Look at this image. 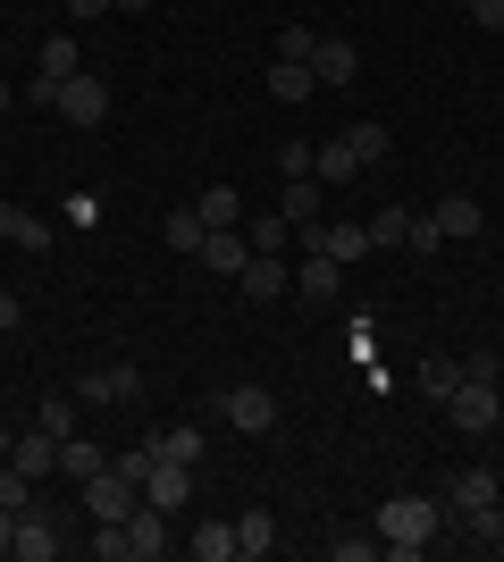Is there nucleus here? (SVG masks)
Returning a JSON list of instances; mask_svg holds the SVG:
<instances>
[{
    "label": "nucleus",
    "mask_w": 504,
    "mask_h": 562,
    "mask_svg": "<svg viewBox=\"0 0 504 562\" xmlns=\"http://www.w3.org/2000/svg\"><path fill=\"white\" fill-rule=\"evenodd\" d=\"M211 412L236 428V437H269V428H278V395H269V386H227V395H211Z\"/></svg>",
    "instance_id": "obj_2"
},
{
    "label": "nucleus",
    "mask_w": 504,
    "mask_h": 562,
    "mask_svg": "<svg viewBox=\"0 0 504 562\" xmlns=\"http://www.w3.org/2000/svg\"><path fill=\"white\" fill-rule=\"evenodd\" d=\"M9 218H18V202H9V193H0V244H9Z\"/></svg>",
    "instance_id": "obj_40"
},
{
    "label": "nucleus",
    "mask_w": 504,
    "mask_h": 562,
    "mask_svg": "<svg viewBox=\"0 0 504 562\" xmlns=\"http://www.w3.org/2000/svg\"><path fill=\"white\" fill-rule=\"evenodd\" d=\"M446 412H455L462 437H488V428L504 420V395H496V378H462L455 395H446Z\"/></svg>",
    "instance_id": "obj_3"
},
{
    "label": "nucleus",
    "mask_w": 504,
    "mask_h": 562,
    "mask_svg": "<svg viewBox=\"0 0 504 562\" xmlns=\"http://www.w3.org/2000/svg\"><path fill=\"white\" fill-rule=\"evenodd\" d=\"M51 110L68 117V126H101V117H110V85H101V76H59V93H51Z\"/></svg>",
    "instance_id": "obj_5"
},
{
    "label": "nucleus",
    "mask_w": 504,
    "mask_h": 562,
    "mask_svg": "<svg viewBox=\"0 0 504 562\" xmlns=\"http://www.w3.org/2000/svg\"><path fill=\"white\" fill-rule=\"evenodd\" d=\"M429 227L446 235V244H471V235L488 227V211H480V202H471V193H446V202H437V211H429Z\"/></svg>",
    "instance_id": "obj_9"
},
{
    "label": "nucleus",
    "mask_w": 504,
    "mask_h": 562,
    "mask_svg": "<svg viewBox=\"0 0 504 562\" xmlns=\"http://www.w3.org/2000/svg\"><path fill=\"white\" fill-rule=\"evenodd\" d=\"M9 244H18V252H43V244H51V227H43L34 211H18V218H9Z\"/></svg>",
    "instance_id": "obj_32"
},
{
    "label": "nucleus",
    "mask_w": 504,
    "mask_h": 562,
    "mask_svg": "<svg viewBox=\"0 0 504 562\" xmlns=\"http://www.w3.org/2000/svg\"><path fill=\"white\" fill-rule=\"evenodd\" d=\"M437 529H446V504H437V495H387V513H379L387 554H429Z\"/></svg>",
    "instance_id": "obj_1"
},
{
    "label": "nucleus",
    "mask_w": 504,
    "mask_h": 562,
    "mask_svg": "<svg viewBox=\"0 0 504 562\" xmlns=\"http://www.w3.org/2000/svg\"><path fill=\"white\" fill-rule=\"evenodd\" d=\"M312 50H320L312 25H287V34H278V59H303V68H312Z\"/></svg>",
    "instance_id": "obj_33"
},
{
    "label": "nucleus",
    "mask_w": 504,
    "mask_h": 562,
    "mask_svg": "<svg viewBox=\"0 0 504 562\" xmlns=\"http://www.w3.org/2000/svg\"><path fill=\"white\" fill-rule=\"evenodd\" d=\"M76 403H144V370H135V361H110V370H93L76 386Z\"/></svg>",
    "instance_id": "obj_7"
},
{
    "label": "nucleus",
    "mask_w": 504,
    "mask_h": 562,
    "mask_svg": "<svg viewBox=\"0 0 504 562\" xmlns=\"http://www.w3.org/2000/svg\"><path fill=\"white\" fill-rule=\"evenodd\" d=\"M119 0H68V18H110Z\"/></svg>",
    "instance_id": "obj_37"
},
{
    "label": "nucleus",
    "mask_w": 504,
    "mask_h": 562,
    "mask_svg": "<svg viewBox=\"0 0 504 562\" xmlns=\"http://www.w3.org/2000/svg\"><path fill=\"white\" fill-rule=\"evenodd\" d=\"M85 68V50H76V34H51L43 43V68H34V101L51 110V93H59V76H76Z\"/></svg>",
    "instance_id": "obj_8"
},
{
    "label": "nucleus",
    "mask_w": 504,
    "mask_h": 562,
    "mask_svg": "<svg viewBox=\"0 0 504 562\" xmlns=\"http://www.w3.org/2000/svg\"><path fill=\"white\" fill-rule=\"evenodd\" d=\"M186 479H193V470H177V462H152V479H144V504H160V513L177 520V513H186Z\"/></svg>",
    "instance_id": "obj_17"
},
{
    "label": "nucleus",
    "mask_w": 504,
    "mask_h": 562,
    "mask_svg": "<svg viewBox=\"0 0 504 562\" xmlns=\"http://www.w3.org/2000/svg\"><path fill=\"white\" fill-rule=\"evenodd\" d=\"M312 76H320V85H354V76H361V50L345 43V34H320V50H312Z\"/></svg>",
    "instance_id": "obj_14"
},
{
    "label": "nucleus",
    "mask_w": 504,
    "mask_h": 562,
    "mask_svg": "<svg viewBox=\"0 0 504 562\" xmlns=\"http://www.w3.org/2000/svg\"><path fill=\"white\" fill-rule=\"evenodd\" d=\"M446 513H480V504H496V470H455V487L437 495Z\"/></svg>",
    "instance_id": "obj_15"
},
{
    "label": "nucleus",
    "mask_w": 504,
    "mask_h": 562,
    "mask_svg": "<svg viewBox=\"0 0 504 562\" xmlns=\"http://www.w3.org/2000/svg\"><path fill=\"white\" fill-rule=\"evenodd\" d=\"M446 520H455L471 546H496V538H504V504H480V513H446Z\"/></svg>",
    "instance_id": "obj_25"
},
{
    "label": "nucleus",
    "mask_w": 504,
    "mask_h": 562,
    "mask_svg": "<svg viewBox=\"0 0 504 562\" xmlns=\"http://www.w3.org/2000/svg\"><path fill=\"white\" fill-rule=\"evenodd\" d=\"M462 9H471V18H480L488 34H504V0H462Z\"/></svg>",
    "instance_id": "obj_36"
},
{
    "label": "nucleus",
    "mask_w": 504,
    "mask_h": 562,
    "mask_svg": "<svg viewBox=\"0 0 504 562\" xmlns=\"http://www.w3.org/2000/svg\"><path fill=\"white\" fill-rule=\"evenodd\" d=\"M269 546H278V520L253 504V513H236V562H261Z\"/></svg>",
    "instance_id": "obj_20"
},
{
    "label": "nucleus",
    "mask_w": 504,
    "mask_h": 562,
    "mask_svg": "<svg viewBox=\"0 0 504 562\" xmlns=\"http://www.w3.org/2000/svg\"><path fill=\"white\" fill-rule=\"evenodd\" d=\"M312 177H320V186H354V177H361L354 143H345V135H336V143H320V151H312Z\"/></svg>",
    "instance_id": "obj_21"
},
{
    "label": "nucleus",
    "mask_w": 504,
    "mask_h": 562,
    "mask_svg": "<svg viewBox=\"0 0 504 562\" xmlns=\"http://www.w3.org/2000/svg\"><path fill=\"white\" fill-rule=\"evenodd\" d=\"M312 85H320V76L303 68V59H278V68H269V93H278V101H312Z\"/></svg>",
    "instance_id": "obj_26"
},
{
    "label": "nucleus",
    "mask_w": 504,
    "mask_h": 562,
    "mask_svg": "<svg viewBox=\"0 0 504 562\" xmlns=\"http://www.w3.org/2000/svg\"><path fill=\"white\" fill-rule=\"evenodd\" d=\"M193 211H202V227H244V193L236 186H202Z\"/></svg>",
    "instance_id": "obj_22"
},
{
    "label": "nucleus",
    "mask_w": 504,
    "mask_h": 562,
    "mask_svg": "<svg viewBox=\"0 0 504 562\" xmlns=\"http://www.w3.org/2000/svg\"><path fill=\"white\" fill-rule=\"evenodd\" d=\"M336 285H345V260L303 252V269H294V294H303V303H336Z\"/></svg>",
    "instance_id": "obj_13"
},
{
    "label": "nucleus",
    "mask_w": 504,
    "mask_h": 562,
    "mask_svg": "<svg viewBox=\"0 0 504 562\" xmlns=\"http://www.w3.org/2000/svg\"><path fill=\"white\" fill-rule=\"evenodd\" d=\"M320 252H328V260H361V252H379V244H370V218H320Z\"/></svg>",
    "instance_id": "obj_12"
},
{
    "label": "nucleus",
    "mask_w": 504,
    "mask_h": 562,
    "mask_svg": "<svg viewBox=\"0 0 504 562\" xmlns=\"http://www.w3.org/2000/svg\"><path fill=\"white\" fill-rule=\"evenodd\" d=\"M345 143H354V160H361V168H379V160H387V126H370V117H361V126H345Z\"/></svg>",
    "instance_id": "obj_29"
},
{
    "label": "nucleus",
    "mask_w": 504,
    "mask_h": 562,
    "mask_svg": "<svg viewBox=\"0 0 504 562\" xmlns=\"http://www.w3.org/2000/svg\"><path fill=\"white\" fill-rule=\"evenodd\" d=\"M236 278H244V294H253V303H278V294L294 285V269H287L278 252H253V260L236 269Z\"/></svg>",
    "instance_id": "obj_11"
},
{
    "label": "nucleus",
    "mask_w": 504,
    "mask_h": 562,
    "mask_svg": "<svg viewBox=\"0 0 504 562\" xmlns=\"http://www.w3.org/2000/svg\"><path fill=\"white\" fill-rule=\"evenodd\" d=\"M135 504H144V487H135V479H126L119 462L85 479V520H126V513H135Z\"/></svg>",
    "instance_id": "obj_4"
},
{
    "label": "nucleus",
    "mask_w": 504,
    "mask_h": 562,
    "mask_svg": "<svg viewBox=\"0 0 504 562\" xmlns=\"http://www.w3.org/2000/svg\"><path fill=\"white\" fill-rule=\"evenodd\" d=\"M119 9H152V0H119Z\"/></svg>",
    "instance_id": "obj_42"
},
{
    "label": "nucleus",
    "mask_w": 504,
    "mask_h": 562,
    "mask_svg": "<svg viewBox=\"0 0 504 562\" xmlns=\"http://www.w3.org/2000/svg\"><path fill=\"white\" fill-rule=\"evenodd\" d=\"M160 235H168V252H186V260H193V252H202V235H211V227H202V211H193V202H186V211H168V218H160Z\"/></svg>",
    "instance_id": "obj_23"
},
{
    "label": "nucleus",
    "mask_w": 504,
    "mask_h": 562,
    "mask_svg": "<svg viewBox=\"0 0 504 562\" xmlns=\"http://www.w3.org/2000/svg\"><path fill=\"white\" fill-rule=\"evenodd\" d=\"M9 546H18V513H0V554H9Z\"/></svg>",
    "instance_id": "obj_39"
},
{
    "label": "nucleus",
    "mask_w": 504,
    "mask_h": 562,
    "mask_svg": "<svg viewBox=\"0 0 504 562\" xmlns=\"http://www.w3.org/2000/svg\"><path fill=\"white\" fill-rule=\"evenodd\" d=\"M186 554L193 562H236V520H193Z\"/></svg>",
    "instance_id": "obj_16"
},
{
    "label": "nucleus",
    "mask_w": 504,
    "mask_h": 562,
    "mask_svg": "<svg viewBox=\"0 0 504 562\" xmlns=\"http://www.w3.org/2000/svg\"><path fill=\"white\" fill-rule=\"evenodd\" d=\"M328 554H336V562H370V554H379V538H336Z\"/></svg>",
    "instance_id": "obj_35"
},
{
    "label": "nucleus",
    "mask_w": 504,
    "mask_h": 562,
    "mask_svg": "<svg viewBox=\"0 0 504 562\" xmlns=\"http://www.w3.org/2000/svg\"><path fill=\"white\" fill-rule=\"evenodd\" d=\"M278 211H287V227H320V177H287V193H278Z\"/></svg>",
    "instance_id": "obj_18"
},
{
    "label": "nucleus",
    "mask_w": 504,
    "mask_h": 562,
    "mask_svg": "<svg viewBox=\"0 0 504 562\" xmlns=\"http://www.w3.org/2000/svg\"><path fill=\"white\" fill-rule=\"evenodd\" d=\"M404 235H412V211H395V202L370 211V244H404Z\"/></svg>",
    "instance_id": "obj_30"
},
{
    "label": "nucleus",
    "mask_w": 504,
    "mask_h": 562,
    "mask_svg": "<svg viewBox=\"0 0 504 562\" xmlns=\"http://www.w3.org/2000/svg\"><path fill=\"white\" fill-rule=\"evenodd\" d=\"M59 470H68L76 487H85V479H93V470H110V453H101L93 437H68V446H59Z\"/></svg>",
    "instance_id": "obj_24"
},
{
    "label": "nucleus",
    "mask_w": 504,
    "mask_h": 562,
    "mask_svg": "<svg viewBox=\"0 0 504 562\" xmlns=\"http://www.w3.org/2000/svg\"><path fill=\"white\" fill-rule=\"evenodd\" d=\"M9 101H18V85H9V76H0V110H9Z\"/></svg>",
    "instance_id": "obj_41"
},
{
    "label": "nucleus",
    "mask_w": 504,
    "mask_h": 562,
    "mask_svg": "<svg viewBox=\"0 0 504 562\" xmlns=\"http://www.w3.org/2000/svg\"><path fill=\"white\" fill-rule=\"evenodd\" d=\"M25 504H34V479L9 462V470H0V513H25Z\"/></svg>",
    "instance_id": "obj_31"
},
{
    "label": "nucleus",
    "mask_w": 504,
    "mask_h": 562,
    "mask_svg": "<svg viewBox=\"0 0 504 562\" xmlns=\"http://www.w3.org/2000/svg\"><path fill=\"white\" fill-rule=\"evenodd\" d=\"M496 269H504V260H496ZM496 294H504V278H496Z\"/></svg>",
    "instance_id": "obj_43"
},
{
    "label": "nucleus",
    "mask_w": 504,
    "mask_h": 562,
    "mask_svg": "<svg viewBox=\"0 0 504 562\" xmlns=\"http://www.w3.org/2000/svg\"><path fill=\"white\" fill-rule=\"evenodd\" d=\"M18 311H25V303H18V294H0V336L18 328Z\"/></svg>",
    "instance_id": "obj_38"
},
{
    "label": "nucleus",
    "mask_w": 504,
    "mask_h": 562,
    "mask_svg": "<svg viewBox=\"0 0 504 562\" xmlns=\"http://www.w3.org/2000/svg\"><path fill=\"white\" fill-rule=\"evenodd\" d=\"M152 453H160V462H177V470H193V462H202V428H193V420L152 428Z\"/></svg>",
    "instance_id": "obj_19"
},
{
    "label": "nucleus",
    "mask_w": 504,
    "mask_h": 562,
    "mask_svg": "<svg viewBox=\"0 0 504 562\" xmlns=\"http://www.w3.org/2000/svg\"><path fill=\"white\" fill-rule=\"evenodd\" d=\"M455 386H462V361H446V352H429V361H421V395H437V403H446V395H455Z\"/></svg>",
    "instance_id": "obj_28"
},
{
    "label": "nucleus",
    "mask_w": 504,
    "mask_h": 562,
    "mask_svg": "<svg viewBox=\"0 0 504 562\" xmlns=\"http://www.w3.org/2000/svg\"><path fill=\"white\" fill-rule=\"evenodd\" d=\"M43 428L59 437V446H68V437H76V403H43Z\"/></svg>",
    "instance_id": "obj_34"
},
{
    "label": "nucleus",
    "mask_w": 504,
    "mask_h": 562,
    "mask_svg": "<svg viewBox=\"0 0 504 562\" xmlns=\"http://www.w3.org/2000/svg\"><path fill=\"white\" fill-rule=\"evenodd\" d=\"M244 244H253V252H287V244H294L287 211H261V218H253V227H244Z\"/></svg>",
    "instance_id": "obj_27"
},
{
    "label": "nucleus",
    "mask_w": 504,
    "mask_h": 562,
    "mask_svg": "<svg viewBox=\"0 0 504 562\" xmlns=\"http://www.w3.org/2000/svg\"><path fill=\"white\" fill-rule=\"evenodd\" d=\"M59 546H68V538H59V513L34 495V504L18 513V546H9V554H18V562H59Z\"/></svg>",
    "instance_id": "obj_6"
},
{
    "label": "nucleus",
    "mask_w": 504,
    "mask_h": 562,
    "mask_svg": "<svg viewBox=\"0 0 504 562\" xmlns=\"http://www.w3.org/2000/svg\"><path fill=\"white\" fill-rule=\"evenodd\" d=\"M9 462H18L25 479H51V470H59V437H51V428L34 420L25 437H9Z\"/></svg>",
    "instance_id": "obj_10"
}]
</instances>
